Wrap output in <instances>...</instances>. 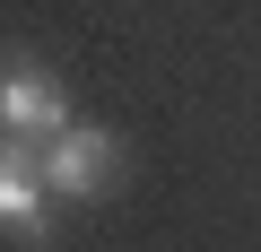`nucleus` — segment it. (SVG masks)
<instances>
[{
    "label": "nucleus",
    "instance_id": "2",
    "mask_svg": "<svg viewBox=\"0 0 261 252\" xmlns=\"http://www.w3.org/2000/svg\"><path fill=\"white\" fill-rule=\"evenodd\" d=\"M44 200H53V183H44V139H0V226H18V235H35L44 226Z\"/></svg>",
    "mask_w": 261,
    "mask_h": 252
},
{
    "label": "nucleus",
    "instance_id": "1",
    "mask_svg": "<svg viewBox=\"0 0 261 252\" xmlns=\"http://www.w3.org/2000/svg\"><path fill=\"white\" fill-rule=\"evenodd\" d=\"M105 174H113V131H96V122H61V131L44 139V183H53V200H87Z\"/></svg>",
    "mask_w": 261,
    "mask_h": 252
},
{
    "label": "nucleus",
    "instance_id": "3",
    "mask_svg": "<svg viewBox=\"0 0 261 252\" xmlns=\"http://www.w3.org/2000/svg\"><path fill=\"white\" fill-rule=\"evenodd\" d=\"M61 122H70V104H61V87H53L44 70H27V61L0 70V131H18V139H53Z\"/></svg>",
    "mask_w": 261,
    "mask_h": 252
}]
</instances>
